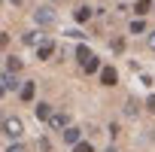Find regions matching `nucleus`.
<instances>
[{
	"instance_id": "nucleus-1",
	"label": "nucleus",
	"mask_w": 155,
	"mask_h": 152,
	"mask_svg": "<svg viewBox=\"0 0 155 152\" xmlns=\"http://www.w3.org/2000/svg\"><path fill=\"white\" fill-rule=\"evenodd\" d=\"M76 58H79V64H82V70H85V73L104 70V67H101V61H97V55H94L88 46H79V49H76Z\"/></svg>"
},
{
	"instance_id": "nucleus-2",
	"label": "nucleus",
	"mask_w": 155,
	"mask_h": 152,
	"mask_svg": "<svg viewBox=\"0 0 155 152\" xmlns=\"http://www.w3.org/2000/svg\"><path fill=\"white\" fill-rule=\"evenodd\" d=\"M34 21H37L40 28H49V25H55V21H58V15H55V9H49V6H40V9L34 12Z\"/></svg>"
},
{
	"instance_id": "nucleus-3",
	"label": "nucleus",
	"mask_w": 155,
	"mask_h": 152,
	"mask_svg": "<svg viewBox=\"0 0 155 152\" xmlns=\"http://www.w3.org/2000/svg\"><path fill=\"white\" fill-rule=\"evenodd\" d=\"M3 134H6V137H21V134H25L21 119H6V122H3Z\"/></svg>"
},
{
	"instance_id": "nucleus-4",
	"label": "nucleus",
	"mask_w": 155,
	"mask_h": 152,
	"mask_svg": "<svg viewBox=\"0 0 155 152\" xmlns=\"http://www.w3.org/2000/svg\"><path fill=\"white\" fill-rule=\"evenodd\" d=\"M49 125H52L55 131H67V128H70V113H52Z\"/></svg>"
},
{
	"instance_id": "nucleus-5",
	"label": "nucleus",
	"mask_w": 155,
	"mask_h": 152,
	"mask_svg": "<svg viewBox=\"0 0 155 152\" xmlns=\"http://www.w3.org/2000/svg\"><path fill=\"white\" fill-rule=\"evenodd\" d=\"M34 116H37V122H49V119H52V107L40 101V104L34 107Z\"/></svg>"
},
{
	"instance_id": "nucleus-6",
	"label": "nucleus",
	"mask_w": 155,
	"mask_h": 152,
	"mask_svg": "<svg viewBox=\"0 0 155 152\" xmlns=\"http://www.w3.org/2000/svg\"><path fill=\"white\" fill-rule=\"evenodd\" d=\"M101 82H104V85H116V82H119L116 67H104V70H101Z\"/></svg>"
},
{
	"instance_id": "nucleus-7",
	"label": "nucleus",
	"mask_w": 155,
	"mask_h": 152,
	"mask_svg": "<svg viewBox=\"0 0 155 152\" xmlns=\"http://www.w3.org/2000/svg\"><path fill=\"white\" fill-rule=\"evenodd\" d=\"M52 52H55V43H52V40H43V43L37 46V58H40V61H43V58H49Z\"/></svg>"
},
{
	"instance_id": "nucleus-8",
	"label": "nucleus",
	"mask_w": 155,
	"mask_h": 152,
	"mask_svg": "<svg viewBox=\"0 0 155 152\" xmlns=\"http://www.w3.org/2000/svg\"><path fill=\"white\" fill-rule=\"evenodd\" d=\"M61 134H64V140H67V143H73V146L79 143V128H67V131H61Z\"/></svg>"
},
{
	"instance_id": "nucleus-9",
	"label": "nucleus",
	"mask_w": 155,
	"mask_h": 152,
	"mask_svg": "<svg viewBox=\"0 0 155 152\" xmlns=\"http://www.w3.org/2000/svg\"><path fill=\"white\" fill-rule=\"evenodd\" d=\"M18 70H21V61H18L15 55H9V58H6V73H18Z\"/></svg>"
},
{
	"instance_id": "nucleus-10",
	"label": "nucleus",
	"mask_w": 155,
	"mask_h": 152,
	"mask_svg": "<svg viewBox=\"0 0 155 152\" xmlns=\"http://www.w3.org/2000/svg\"><path fill=\"white\" fill-rule=\"evenodd\" d=\"M21 101H25V104L34 101V82H25V85H21Z\"/></svg>"
},
{
	"instance_id": "nucleus-11",
	"label": "nucleus",
	"mask_w": 155,
	"mask_h": 152,
	"mask_svg": "<svg viewBox=\"0 0 155 152\" xmlns=\"http://www.w3.org/2000/svg\"><path fill=\"white\" fill-rule=\"evenodd\" d=\"M0 82H3V91H12V88H15V76H12V73H3V79H0Z\"/></svg>"
},
{
	"instance_id": "nucleus-12",
	"label": "nucleus",
	"mask_w": 155,
	"mask_h": 152,
	"mask_svg": "<svg viewBox=\"0 0 155 152\" xmlns=\"http://www.w3.org/2000/svg\"><path fill=\"white\" fill-rule=\"evenodd\" d=\"M91 18V9L88 6H79V9H76V21H88Z\"/></svg>"
},
{
	"instance_id": "nucleus-13",
	"label": "nucleus",
	"mask_w": 155,
	"mask_h": 152,
	"mask_svg": "<svg viewBox=\"0 0 155 152\" xmlns=\"http://www.w3.org/2000/svg\"><path fill=\"white\" fill-rule=\"evenodd\" d=\"M149 6H152V0H137V15H146Z\"/></svg>"
},
{
	"instance_id": "nucleus-14",
	"label": "nucleus",
	"mask_w": 155,
	"mask_h": 152,
	"mask_svg": "<svg viewBox=\"0 0 155 152\" xmlns=\"http://www.w3.org/2000/svg\"><path fill=\"white\" fill-rule=\"evenodd\" d=\"M137 110H140V107H137V101L131 97V101L125 104V116H137Z\"/></svg>"
},
{
	"instance_id": "nucleus-15",
	"label": "nucleus",
	"mask_w": 155,
	"mask_h": 152,
	"mask_svg": "<svg viewBox=\"0 0 155 152\" xmlns=\"http://www.w3.org/2000/svg\"><path fill=\"white\" fill-rule=\"evenodd\" d=\"M143 28H146L143 18H134V21H131V34H143Z\"/></svg>"
},
{
	"instance_id": "nucleus-16",
	"label": "nucleus",
	"mask_w": 155,
	"mask_h": 152,
	"mask_svg": "<svg viewBox=\"0 0 155 152\" xmlns=\"http://www.w3.org/2000/svg\"><path fill=\"white\" fill-rule=\"evenodd\" d=\"M25 43H31V46H40L43 40H40V34H25Z\"/></svg>"
},
{
	"instance_id": "nucleus-17",
	"label": "nucleus",
	"mask_w": 155,
	"mask_h": 152,
	"mask_svg": "<svg viewBox=\"0 0 155 152\" xmlns=\"http://www.w3.org/2000/svg\"><path fill=\"white\" fill-rule=\"evenodd\" d=\"M73 152H94V149H91V143H76Z\"/></svg>"
},
{
	"instance_id": "nucleus-18",
	"label": "nucleus",
	"mask_w": 155,
	"mask_h": 152,
	"mask_svg": "<svg viewBox=\"0 0 155 152\" xmlns=\"http://www.w3.org/2000/svg\"><path fill=\"white\" fill-rule=\"evenodd\" d=\"M40 152H52V143H49V140H46V137H43V140H40Z\"/></svg>"
},
{
	"instance_id": "nucleus-19",
	"label": "nucleus",
	"mask_w": 155,
	"mask_h": 152,
	"mask_svg": "<svg viewBox=\"0 0 155 152\" xmlns=\"http://www.w3.org/2000/svg\"><path fill=\"white\" fill-rule=\"evenodd\" d=\"M146 107H149V110H152V113H155V94H152V97H149V101H146Z\"/></svg>"
},
{
	"instance_id": "nucleus-20",
	"label": "nucleus",
	"mask_w": 155,
	"mask_h": 152,
	"mask_svg": "<svg viewBox=\"0 0 155 152\" xmlns=\"http://www.w3.org/2000/svg\"><path fill=\"white\" fill-rule=\"evenodd\" d=\"M149 49H152V52H155V31H152V34H149Z\"/></svg>"
},
{
	"instance_id": "nucleus-21",
	"label": "nucleus",
	"mask_w": 155,
	"mask_h": 152,
	"mask_svg": "<svg viewBox=\"0 0 155 152\" xmlns=\"http://www.w3.org/2000/svg\"><path fill=\"white\" fill-rule=\"evenodd\" d=\"M6 152H21V146H9V149H6Z\"/></svg>"
},
{
	"instance_id": "nucleus-22",
	"label": "nucleus",
	"mask_w": 155,
	"mask_h": 152,
	"mask_svg": "<svg viewBox=\"0 0 155 152\" xmlns=\"http://www.w3.org/2000/svg\"><path fill=\"white\" fill-rule=\"evenodd\" d=\"M9 3H15V6H18V3H21V0H9Z\"/></svg>"
},
{
	"instance_id": "nucleus-23",
	"label": "nucleus",
	"mask_w": 155,
	"mask_h": 152,
	"mask_svg": "<svg viewBox=\"0 0 155 152\" xmlns=\"http://www.w3.org/2000/svg\"><path fill=\"white\" fill-rule=\"evenodd\" d=\"M107 152H116V149H113V146H110V149H107Z\"/></svg>"
}]
</instances>
